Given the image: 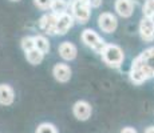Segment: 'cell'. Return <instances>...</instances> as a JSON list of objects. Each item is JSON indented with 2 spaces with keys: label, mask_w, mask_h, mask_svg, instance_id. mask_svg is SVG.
I'll return each mask as SVG.
<instances>
[{
  "label": "cell",
  "mask_w": 154,
  "mask_h": 133,
  "mask_svg": "<svg viewBox=\"0 0 154 133\" xmlns=\"http://www.w3.org/2000/svg\"><path fill=\"white\" fill-rule=\"evenodd\" d=\"M152 77H154V47L140 53L130 67V80L134 84H142Z\"/></svg>",
  "instance_id": "obj_1"
},
{
  "label": "cell",
  "mask_w": 154,
  "mask_h": 133,
  "mask_svg": "<svg viewBox=\"0 0 154 133\" xmlns=\"http://www.w3.org/2000/svg\"><path fill=\"white\" fill-rule=\"evenodd\" d=\"M100 56H102V60L109 67H112V68L121 67V64L125 60L123 51L121 49V47L115 45V44H106L103 51L100 52Z\"/></svg>",
  "instance_id": "obj_2"
},
{
  "label": "cell",
  "mask_w": 154,
  "mask_h": 133,
  "mask_svg": "<svg viewBox=\"0 0 154 133\" xmlns=\"http://www.w3.org/2000/svg\"><path fill=\"white\" fill-rule=\"evenodd\" d=\"M71 15L74 16V19L81 24L88 22L91 16V7L87 3V0H72L71 3Z\"/></svg>",
  "instance_id": "obj_3"
},
{
  "label": "cell",
  "mask_w": 154,
  "mask_h": 133,
  "mask_svg": "<svg viewBox=\"0 0 154 133\" xmlns=\"http://www.w3.org/2000/svg\"><path fill=\"white\" fill-rule=\"evenodd\" d=\"M81 37H82V41H83L86 45L90 47L91 49H94V51L98 53L102 52L103 48L106 47L105 40H103L95 31H93V29H85V31L82 32Z\"/></svg>",
  "instance_id": "obj_4"
},
{
  "label": "cell",
  "mask_w": 154,
  "mask_h": 133,
  "mask_svg": "<svg viewBox=\"0 0 154 133\" xmlns=\"http://www.w3.org/2000/svg\"><path fill=\"white\" fill-rule=\"evenodd\" d=\"M98 25L103 32H106V33H112L118 27V20L112 13L103 12V13H100L98 17Z\"/></svg>",
  "instance_id": "obj_5"
},
{
  "label": "cell",
  "mask_w": 154,
  "mask_h": 133,
  "mask_svg": "<svg viewBox=\"0 0 154 133\" xmlns=\"http://www.w3.org/2000/svg\"><path fill=\"white\" fill-rule=\"evenodd\" d=\"M58 15L48 13L40 17L39 27L40 29L47 35H56V24H58Z\"/></svg>",
  "instance_id": "obj_6"
},
{
  "label": "cell",
  "mask_w": 154,
  "mask_h": 133,
  "mask_svg": "<svg viewBox=\"0 0 154 133\" xmlns=\"http://www.w3.org/2000/svg\"><path fill=\"white\" fill-rule=\"evenodd\" d=\"M72 113H74V116H75L78 120L86 121V120H88V117L91 116V113H93V109H91V105L88 104L87 101H83V100H81V101H76L75 104H74V106H72Z\"/></svg>",
  "instance_id": "obj_7"
},
{
  "label": "cell",
  "mask_w": 154,
  "mask_h": 133,
  "mask_svg": "<svg viewBox=\"0 0 154 133\" xmlns=\"http://www.w3.org/2000/svg\"><path fill=\"white\" fill-rule=\"evenodd\" d=\"M140 35L142 40L145 41H153L154 40V24L150 17H145L140 23Z\"/></svg>",
  "instance_id": "obj_8"
},
{
  "label": "cell",
  "mask_w": 154,
  "mask_h": 133,
  "mask_svg": "<svg viewBox=\"0 0 154 133\" xmlns=\"http://www.w3.org/2000/svg\"><path fill=\"white\" fill-rule=\"evenodd\" d=\"M74 16L69 12L60 15L58 17V24H56V35H64L67 33V31H70V28H72L74 25Z\"/></svg>",
  "instance_id": "obj_9"
},
{
  "label": "cell",
  "mask_w": 154,
  "mask_h": 133,
  "mask_svg": "<svg viewBox=\"0 0 154 133\" xmlns=\"http://www.w3.org/2000/svg\"><path fill=\"white\" fill-rule=\"evenodd\" d=\"M52 75L59 82H67L71 79V68L67 64L59 63L52 68Z\"/></svg>",
  "instance_id": "obj_10"
},
{
  "label": "cell",
  "mask_w": 154,
  "mask_h": 133,
  "mask_svg": "<svg viewBox=\"0 0 154 133\" xmlns=\"http://www.w3.org/2000/svg\"><path fill=\"white\" fill-rule=\"evenodd\" d=\"M115 11L119 16L130 17L134 12V3L133 0H115Z\"/></svg>",
  "instance_id": "obj_11"
},
{
  "label": "cell",
  "mask_w": 154,
  "mask_h": 133,
  "mask_svg": "<svg viewBox=\"0 0 154 133\" xmlns=\"http://www.w3.org/2000/svg\"><path fill=\"white\" fill-rule=\"evenodd\" d=\"M58 51H59L60 57L64 59V60H67V61L74 60V59L76 57V55H78V49H76V47L72 43H70V41H64V43H62L60 45H59Z\"/></svg>",
  "instance_id": "obj_12"
},
{
  "label": "cell",
  "mask_w": 154,
  "mask_h": 133,
  "mask_svg": "<svg viewBox=\"0 0 154 133\" xmlns=\"http://www.w3.org/2000/svg\"><path fill=\"white\" fill-rule=\"evenodd\" d=\"M15 100L14 89L7 84H0V104L2 105H11Z\"/></svg>",
  "instance_id": "obj_13"
},
{
  "label": "cell",
  "mask_w": 154,
  "mask_h": 133,
  "mask_svg": "<svg viewBox=\"0 0 154 133\" xmlns=\"http://www.w3.org/2000/svg\"><path fill=\"white\" fill-rule=\"evenodd\" d=\"M43 57H44V53L42 51H39L38 48H34V49H31V51L26 52V59H27V61L29 64H32V65L40 64L43 61Z\"/></svg>",
  "instance_id": "obj_14"
},
{
  "label": "cell",
  "mask_w": 154,
  "mask_h": 133,
  "mask_svg": "<svg viewBox=\"0 0 154 133\" xmlns=\"http://www.w3.org/2000/svg\"><path fill=\"white\" fill-rule=\"evenodd\" d=\"M69 5L70 4L66 1V0H52V4H51V8H50V10L52 11V13L60 16V15L67 12Z\"/></svg>",
  "instance_id": "obj_15"
},
{
  "label": "cell",
  "mask_w": 154,
  "mask_h": 133,
  "mask_svg": "<svg viewBox=\"0 0 154 133\" xmlns=\"http://www.w3.org/2000/svg\"><path fill=\"white\" fill-rule=\"evenodd\" d=\"M35 37V48H38L39 51H42L44 55L46 53L50 52V43L48 40H47L46 36H43V35H36Z\"/></svg>",
  "instance_id": "obj_16"
},
{
  "label": "cell",
  "mask_w": 154,
  "mask_h": 133,
  "mask_svg": "<svg viewBox=\"0 0 154 133\" xmlns=\"http://www.w3.org/2000/svg\"><path fill=\"white\" fill-rule=\"evenodd\" d=\"M22 48L24 52H28L35 48V37L34 36H26L22 39Z\"/></svg>",
  "instance_id": "obj_17"
},
{
  "label": "cell",
  "mask_w": 154,
  "mask_h": 133,
  "mask_svg": "<svg viewBox=\"0 0 154 133\" xmlns=\"http://www.w3.org/2000/svg\"><path fill=\"white\" fill-rule=\"evenodd\" d=\"M142 12L145 17H150L152 15H154V0H145Z\"/></svg>",
  "instance_id": "obj_18"
},
{
  "label": "cell",
  "mask_w": 154,
  "mask_h": 133,
  "mask_svg": "<svg viewBox=\"0 0 154 133\" xmlns=\"http://www.w3.org/2000/svg\"><path fill=\"white\" fill-rule=\"evenodd\" d=\"M36 133H58V131H56V128L52 125V124L43 123L38 126Z\"/></svg>",
  "instance_id": "obj_19"
},
{
  "label": "cell",
  "mask_w": 154,
  "mask_h": 133,
  "mask_svg": "<svg viewBox=\"0 0 154 133\" xmlns=\"http://www.w3.org/2000/svg\"><path fill=\"white\" fill-rule=\"evenodd\" d=\"M34 3L40 10H48V8H51L52 0H34Z\"/></svg>",
  "instance_id": "obj_20"
},
{
  "label": "cell",
  "mask_w": 154,
  "mask_h": 133,
  "mask_svg": "<svg viewBox=\"0 0 154 133\" xmlns=\"http://www.w3.org/2000/svg\"><path fill=\"white\" fill-rule=\"evenodd\" d=\"M87 3L90 4L91 8H98L102 4V0H87Z\"/></svg>",
  "instance_id": "obj_21"
},
{
  "label": "cell",
  "mask_w": 154,
  "mask_h": 133,
  "mask_svg": "<svg viewBox=\"0 0 154 133\" xmlns=\"http://www.w3.org/2000/svg\"><path fill=\"white\" fill-rule=\"evenodd\" d=\"M121 133H138V132L134 128H131V126H126V128H123L121 131Z\"/></svg>",
  "instance_id": "obj_22"
},
{
  "label": "cell",
  "mask_w": 154,
  "mask_h": 133,
  "mask_svg": "<svg viewBox=\"0 0 154 133\" xmlns=\"http://www.w3.org/2000/svg\"><path fill=\"white\" fill-rule=\"evenodd\" d=\"M145 133H154V126H149V128H146Z\"/></svg>",
  "instance_id": "obj_23"
},
{
  "label": "cell",
  "mask_w": 154,
  "mask_h": 133,
  "mask_svg": "<svg viewBox=\"0 0 154 133\" xmlns=\"http://www.w3.org/2000/svg\"><path fill=\"white\" fill-rule=\"evenodd\" d=\"M150 19H152V22H153V24H154V15H152V16H150Z\"/></svg>",
  "instance_id": "obj_24"
},
{
  "label": "cell",
  "mask_w": 154,
  "mask_h": 133,
  "mask_svg": "<svg viewBox=\"0 0 154 133\" xmlns=\"http://www.w3.org/2000/svg\"><path fill=\"white\" fill-rule=\"evenodd\" d=\"M12 1H19V0H12Z\"/></svg>",
  "instance_id": "obj_25"
}]
</instances>
